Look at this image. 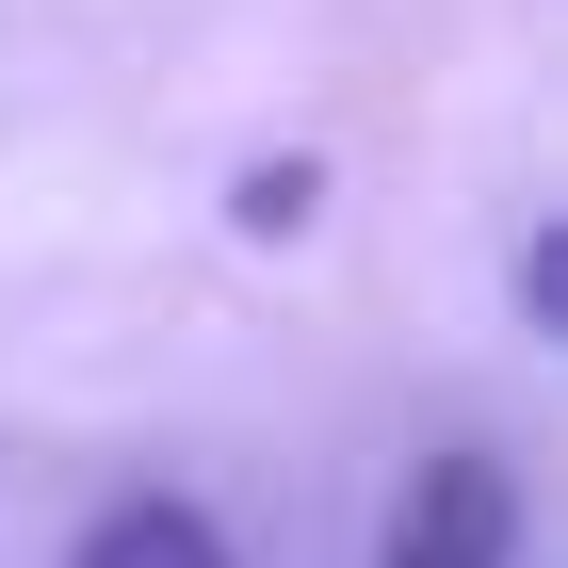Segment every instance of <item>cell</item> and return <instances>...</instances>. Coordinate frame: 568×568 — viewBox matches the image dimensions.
Segmentation results:
<instances>
[{
	"instance_id": "6da1fadb",
	"label": "cell",
	"mask_w": 568,
	"mask_h": 568,
	"mask_svg": "<svg viewBox=\"0 0 568 568\" xmlns=\"http://www.w3.org/2000/svg\"><path fill=\"white\" fill-rule=\"evenodd\" d=\"M374 568H520V471L504 455H423V471L390 487V536H374Z\"/></svg>"
},
{
	"instance_id": "7a4b0ae2",
	"label": "cell",
	"mask_w": 568,
	"mask_h": 568,
	"mask_svg": "<svg viewBox=\"0 0 568 568\" xmlns=\"http://www.w3.org/2000/svg\"><path fill=\"white\" fill-rule=\"evenodd\" d=\"M82 568H244V552H227V520H212V504H179V487H131V504L82 536Z\"/></svg>"
},
{
	"instance_id": "3957f363",
	"label": "cell",
	"mask_w": 568,
	"mask_h": 568,
	"mask_svg": "<svg viewBox=\"0 0 568 568\" xmlns=\"http://www.w3.org/2000/svg\"><path fill=\"white\" fill-rule=\"evenodd\" d=\"M308 212H325V163H308V179H293V163H261V179H244V227H261V244H293Z\"/></svg>"
}]
</instances>
